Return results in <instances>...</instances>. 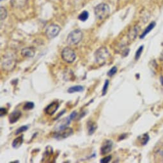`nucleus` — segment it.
<instances>
[{
  "mask_svg": "<svg viewBox=\"0 0 163 163\" xmlns=\"http://www.w3.org/2000/svg\"><path fill=\"white\" fill-rule=\"evenodd\" d=\"M60 27L56 24H51L47 26L45 30V35L49 39H52L57 37L60 32Z\"/></svg>",
  "mask_w": 163,
  "mask_h": 163,
  "instance_id": "nucleus-6",
  "label": "nucleus"
},
{
  "mask_svg": "<svg viewBox=\"0 0 163 163\" xmlns=\"http://www.w3.org/2000/svg\"><path fill=\"white\" fill-rule=\"evenodd\" d=\"M83 39V33L80 29H75L71 32L67 37V42L70 45L78 44Z\"/></svg>",
  "mask_w": 163,
  "mask_h": 163,
  "instance_id": "nucleus-3",
  "label": "nucleus"
},
{
  "mask_svg": "<svg viewBox=\"0 0 163 163\" xmlns=\"http://www.w3.org/2000/svg\"><path fill=\"white\" fill-rule=\"evenodd\" d=\"M155 156L157 155V159H160L161 161H163V147L162 146H159L157 148V152L154 154Z\"/></svg>",
  "mask_w": 163,
  "mask_h": 163,
  "instance_id": "nucleus-20",
  "label": "nucleus"
},
{
  "mask_svg": "<svg viewBox=\"0 0 163 163\" xmlns=\"http://www.w3.org/2000/svg\"><path fill=\"white\" fill-rule=\"evenodd\" d=\"M77 115H78L77 112L75 111H73V113H71V114H70V116H69V117H70V118L72 120H74V119L75 118V117L77 116Z\"/></svg>",
  "mask_w": 163,
  "mask_h": 163,
  "instance_id": "nucleus-31",
  "label": "nucleus"
},
{
  "mask_svg": "<svg viewBox=\"0 0 163 163\" xmlns=\"http://www.w3.org/2000/svg\"><path fill=\"white\" fill-rule=\"evenodd\" d=\"M28 0H11L10 3L15 9H21L27 5Z\"/></svg>",
  "mask_w": 163,
  "mask_h": 163,
  "instance_id": "nucleus-12",
  "label": "nucleus"
},
{
  "mask_svg": "<svg viewBox=\"0 0 163 163\" xmlns=\"http://www.w3.org/2000/svg\"><path fill=\"white\" fill-rule=\"evenodd\" d=\"M65 112H66V111H65V110H63L62 111L60 112V114H58V116L56 117V118H55V120H57V119H58V118H60V116H62V115H63L64 114V113H65Z\"/></svg>",
  "mask_w": 163,
  "mask_h": 163,
  "instance_id": "nucleus-32",
  "label": "nucleus"
},
{
  "mask_svg": "<svg viewBox=\"0 0 163 163\" xmlns=\"http://www.w3.org/2000/svg\"><path fill=\"white\" fill-rule=\"evenodd\" d=\"M85 90L84 86L81 85H75L71 86L67 90V92L69 93H74L75 92H82Z\"/></svg>",
  "mask_w": 163,
  "mask_h": 163,
  "instance_id": "nucleus-15",
  "label": "nucleus"
},
{
  "mask_svg": "<svg viewBox=\"0 0 163 163\" xmlns=\"http://www.w3.org/2000/svg\"><path fill=\"white\" fill-rule=\"evenodd\" d=\"M35 107V104L33 102H26L23 106V109L26 111L32 110Z\"/></svg>",
  "mask_w": 163,
  "mask_h": 163,
  "instance_id": "nucleus-22",
  "label": "nucleus"
},
{
  "mask_svg": "<svg viewBox=\"0 0 163 163\" xmlns=\"http://www.w3.org/2000/svg\"><path fill=\"white\" fill-rule=\"evenodd\" d=\"M28 129V126H21V127H20L19 129H17V131H16V135L22 133V132H24L26 131Z\"/></svg>",
  "mask_w": 163,
  "mask_h": 163,
  "instance_id": "nucleus-27",
  "label": "nucleus"
},
{
  "mask_svg": "<svg viewBox=\"0 0 163 163\" xmlns=\"http://www.w3.org/2000/svg\"><path fill=\"white\" fill-rule=\"evenodd\" d=\"M110 56L108 49L106 47H101L98 49L95 53V58L97 63L102 65L106 63L107 60Z\"/></svg>",
  "mask_w": 163,
  "mask_h": 163,
  "instance_id": "nucleus-1",
  "label": "nucleus"
},
{
  "mask_svg": "<svg viewBox=\"0 0 163 163\" xmlns=\"http://www.w3.org/2000/svg\"><path fill=\"white\" fill-rule=\"evenodd\" d=\"M155 25H156V23H155V22H152L151 23L147 26V28L145 30H144V32L141 34V35L140 36V37H139L140 39H144V38H145V37L147 35V34L149 33L151 30L153 29L154 28Z\"/></svg>",
  "mask_w": 163,
  "mask_h": 163,
  "instance_id": "nucleus-16",
  "label": "nucleus"
},
{
  "mask_svg": "<svg viewBox=\"0 0 163 163\" xmlns=\"http://www.w3.org/2000/svg\"><path fill=\"white\" fill-rule=\"evenodd\" d=\"M139 31V28L138 26H135V27L129 32V39L132 41L136 39V37H137Z\"/></svg>",
  "mask_w": 163,
  "mask_h": 163,
  "instance_id": "nucleus-18",
  "label": "nucleus"
},
{
  "mask_svg": "<svg viewBox=\"0 0 163 163\" xmlns=\"http://www.w3.org/2000/svg\"><path fill=\"white\" fill-rule=\"evenodd\" d=\"M160 81H161V84H162V85L163 86V77H161V78H160Z\"/></svg>",
  "mask_w": 163,
  "mask_h": 163,
  "instance_id": "nucleus-33",
  "label": "nucleus"
},
{
  "mask_svg": "<svg viewBox=\"0 0 163 163\" xmlns=\"http://www.w3.org/2000/svg\"><path fill=\"white\" fill-rule=\"evenodd\" d=\"M0 17H1V21L5 19L7 17V11L5 7L1 6L0 8Z\"/></svg>",
  "mask_w": 163,
  "mask_h": 163,
  "instance_id": "nucleus-23",
  "label": "nucleus"
},
{
  "mask_svg": "<svg viewBox=\"0 0 163 163\" xmlns=\"http://www.w3.org/2000/svg\"><path fill=\"white\" fill-rule=\"evenodd\" d=\"M111 155H108V156L104 157V158H102L101 159L100 162L101 163H108L110 162V161L111 160Z\"/></svg>",
  "mask_w": 163,
  "mask_h": 163,
  "instance_id": "nucleus-29",
  "label": "nucleus"
},
{
  "mask_svg": "<svg viewBox=\"0 0 163 163\" xmlns=\"http://www.w3.org/2000/svg\"><path fill=\"white\" fill-rule=\"evenodd\" d=\"M73 133L74 131L73 129L70 127H67L65 129H64L56 131L55 132V134H53V138L58 140L64 139L69 138V136L73 135Z\"/></svg>",
  "mask_w": 163,
  "mask_h": 163,
  "instance_id": "nucleus-7",
  "label": "nucleus"
},
{
  "mask_svg": "<svg viewBox=\"0 0 163 163\" xmlns=\"http://www.w3.org/2000/svg\"><path fill=\"white\" fill-rule=\"evenodd\" d=\"M71 121H72V120L70 118L69 116L66 117V118L60 120L55 127V131H58L62 130V129H64L67 128L68 126H69V124H70Z\"/></svg>",
  "mask_w": 163,
  "mask_h": 163,
  "instance_id": "nucleus-9",
  "label": "nucleus"
},
{
  "mask_svg": "<svg viewBox=\"0 0 163 163\" xmlns=\"http://www.w3.org/2000/svg\"><path fill=\"white\" fill-rule=\"evenodd\" d=\"M109 81L108 80V79H106V80L105 81V83H104V85L103 86V88H102V96H104L106 94V93H107V91H108V87H109Z\"/></svg>",
  "mask_w": 163,
  "mask_h": 163,
  "instance_id": "nucleus-25",
  "label": "nucleus"
},
{
  "mask_svg": "<svg viewBox=\"0 0 163 163\" xmlns=\"http://www.w3.org/2000/svg\"><path fill=\"white\" fill-rule=\"evenodd\" d=\"M21 115H22L21 111L19 110H15L12 111L10 113L9 117V120L10 124H13L16 123L17 121L20 119Z\"/></svg>",
  "mask_w": 163,
  "mask_h": 163,
  "instance_id": "nucleus-11",
  "label": "nucleus"
},
{
  "mask_svg": "<svg viewBox=\"0 0 163 163\" xmlns=\"http://www.w3.org/2000/svg\"><path fill=\"white\" fill-rule=\"evenodd\" d=\"M117 70H118V69H117V67L116 66H114V67H113L111 69L108 71V73L107 74H108V75L109 77H112L117 73Z\"/></svg>",
  "mask_w": 163,
  "mask_h": 163,
  "instance_id": "nucleus-28",
  "label": "nucleus"
},
{
  "mask_svg": "<svg viewBox=\"0 0 163 163\" xmlns=\"http://www.w3.org/2000/svg\"><path fill=\"white\" fill-rule=\"evenodd\" d=\"M149 136L147 134H144L142 136H140L139 137V139L140 140V143L142 145H145L149 141Z\"/></svg>",
  "mask_w": 163,
  "mask_h": 163,
  "instance_id": "nucleus-19",
  "label": "nucleus"
},
{
  "mask_svg": "<svg viewBox=\"0 0 163 163\" xmlns=\"http://www.w3.org/2000/svg\"><path fill=\"white\" fill-rule=\"evenodd\" d=\"M97 127V125L95 123L91 122V121L88 122V123H87V128H88V134L92 135L95 132V131H96Z\"/></svg>",
  "mask_w": 163,
  "mask_h": 163,
  "instance_id": "nucleus-17",
  "label": "nucleus"
},
{
  "mask_svg": "<svg viewBox=\"0 0 163 163\" xmlns=\"http://www.w3.org/2000/svg\"><path fill=\"white\" fill-rule=\"evenodd\" d=\"M53 153V150L52 148L50 146H47L46 147V149H45V152L44 154V155H45V158H48L51 154Z\"/></svg>",
  "mask_w": 163,
  "mask_h": 163,
  "instance_id": "nucleus-24",
  "label": "nucleus"
},
{
  "mask_svg": "<svg viewBox=\"0 0 163 163\" xmlns=\"http://www.w3.org/2000/svg\"><path fill=\"white\" fill-rule=\"evenodd\" d=\"M113 143L111 140H106L101 148V154L104 155L109 154L112 150Z\"/></svg>",
  "mask_w": 163,
  "mask_h": 163,
  "instance_id": "nucleus-10",
  "label": "nucleus"
},
{
  "mask_svg": "<svg viewBox=\"0 0 163 163\" xmlns=\"http://www.w3.org/2000/svg\"><path fill=\"white\" fill-rule=\"evenodd\" d=\"M16 65V59L13 56L7 55L3 56V60L1 62V65L3 70L6 71L12 70Z\"/></svg>",
  "mask_w": 163,
  "mask_h": 163,
  "instance_id": "nucleus-4",
  "label": "nucleus"
},
{
  "mask_svg": "<svg viewBox=\"0 0 163 163\" xmlns=\"http://www.w3.org/2000/svg\"><path fill=\"white\" fill-rule=\"evenodd\" d=\"M59 107H60V104L58 102L56 101H54L51 102V104H49L47 107L45 108L44 111L47 115L52 116L55 114V113L56 112V111L58 110Z\"/></svg>",
  "mask_w": 163,
  "mask_h": 163,
  "instance_id": "nucleus-8",
  "label": "nucleus"
},
{
  "mask_svg": "<svg viewBox=\"0 0 163 163\" xmlns=\"http://www.w3.org/2000/svg\"><path fill=\"white\" fill-rule=\"evenodd\" d=\"M6 113H7V110L6 108H0V116H1V117L6 115Z\"/></svg>",
  "mask_w": 163,
  "mask_h": 163,
  "instance_id": "nucleus-30",
  "label": "nucleus"
},
{
  "mask_svg": "<svg viewBox=\"0 0 163 163\" xmlns=\"http://www.w3.org/2000/svg\"><path fill=\"white\" fill-rule=\"evenodd\" d=\"M144 46L143 45H141L140 46L137 51H136V55H135V60H138L140 58V56H141V54H142V52L143 51V47Z\"/></svg>",
  "mask_w": 163,
  "mask_h": 163,
  "instance_id": "nucleus-26",
  "label": "nucleus"
},
{
  "mask_svg": "<svg viewBox=\"0 0 163 163\" xmlns=\"http://www.w3.org/2000/svg\"><path fill=\"white\" fill-rule=\"evenodd\" d=\"M35 54V50L32 47H25L21 51V55L24 58H33Z\"/></svg>",
  "mask_w": 163,
  "mask_h": 163,
  "instance_id": "nucleus-13",
  "label": "nucleus"
},
{
  "mask_svg": "<svg viewBox=\"0 0 163 163\" xmlns=\"http://www.w3.org/2000/svg\"><path fill=\"white\" fill-rule=\"evenodd\" d=\"M24 141V139H23V135L18 136L17 138H16L15 139H14V141H12V147L15 149H17L19 148L22 144L23 143Z\"/></svg>",
  "mask_w": 163,
  "mask_h": 163,
  "instance_id": "nucleus-14",
  "label": "nucleus"
},
{
  "mask_svg": "<svg viewBox=\"0 0 163 163\" xmlns=\"http://www.w3.org/2000/svg\"><path fill=\"white\" fill-rule=\"evenodd\" d=\"M89 17V14L87 11H83V12L79 15L78 19L79 20L82 22H85L88 19Z\"/></svg>",
  "mask_w": 163,
  "mask_h": 163,
  "instance_id": "nucleus-21",
  "label": "nucleus"
},
{
  "mask_svg": "<svg viewBox=\"0 0 163 163\" xmlns=\"http://www.w3.org/2000/svg\"><path fill=\"white\" fill-rule=\"evenodd\" d=\"M61 56L63 61L68 63H73L76 59V55H75L74 51L69 47H65L63 49L61 53Z\"/></svg>",
  "mask_w": 163,
  "mask_h": 163,
  "instance_id": "nucleus-5",
  "label": "nucleus"
},
{
  "mask_svg": "<svg viewBox=\"0 0 163 163\" xmlns=\"http://www.w3.org/2000/svg\"><path fill=\"white\" fill-rule=\"evenodd\" d=\"M95 14L98 20H103L110 13L109 6L106 3H101L95 8Z\"/></svg>",
  "mask_w": 163,
  "mask_h": 163,
  "instance_id": "nucleus-2",
  "label": "nucleus"
}]
</instances>
